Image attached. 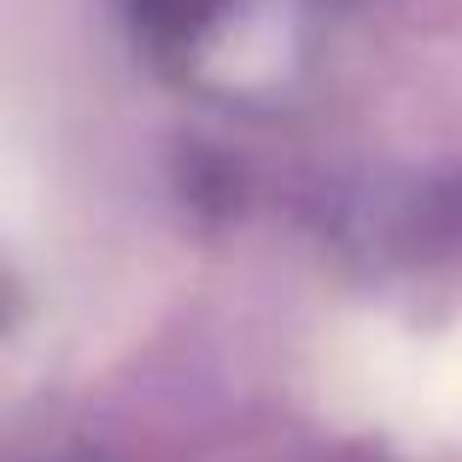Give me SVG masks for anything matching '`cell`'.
<instances>
[{
    "label": "cell",
    "mask_w": 462,
    "mask_h": 462,
    "mask_svg": "<svg viewBox=\"0 0 462 462\" xmlns=\"http://www.w3.org/2000/svg\"><path fill=\"white\" fill-rule=\"evenodd\" d=\"M410 404L462 416V328L433 351V357H416V393H410Z\"/></svg>",
    "instance_id": "cell-1"
}]
</instances>
